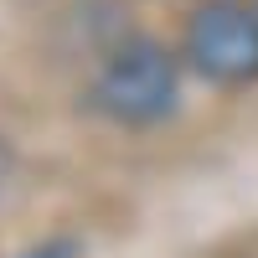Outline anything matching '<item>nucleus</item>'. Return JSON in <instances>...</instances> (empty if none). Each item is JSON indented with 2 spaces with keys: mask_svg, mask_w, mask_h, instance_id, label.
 Wrapping results in <instances>:
<instances>
[{
  "mask_svg": "<svg viewBox=\"0 0 258 258\" xmlns=\"http://www.w3.org/2000/svg\"><path fill=\"white\" fill-rule=\"evenodd\" d=\"M176 57L160 41H124L93 78V103L119 124H155L176 109Z\"/></svg>",
  "mask_w": 258,
  "mask_h": 258,
  "instance_id": "1",
  "label": "nucleus"
},
{
  "mask_svg": "<svg viewBox=\"0 0 258 258\" xmlns=\"http://www.w3.org/2000/svg\"><path fill=\"white\" fill-rule=\"evenodd\" d=\"M186 57L212 83L258 78V11L243 0H207L186 21Z\"/></svg>",
  "mask_w": 258,
  "mask_h": 258,
  "instance_id": "2",
  "label": "nucleus"
},
{
  "mask_svg": "<svg viewBox=\"0 0 258 258\" xmlns=\"http://www.w3.org/2000/svg\"><path fill=\"white\" fill-rule=\"evenodd\" d=\"M26 258H73V243H52V248H36Z\"/></svg>",
  "mask_w": 258,
  "mask_h": 258,
  "instance_id": "3",
  "label": "nucleus"
},
{
  "mask_svg": "<svg viewBox=\"0 0 258 258\" xmlns=\"http://www.w3.org/2000/svg\"><path fill=\"white\" fill-rule=\"evenodd\" d=\"M0 176H6V155H0Z\"/></svg>",
  "mask_w": 258,
  "mask_h": 258,
  "instance_id": "4",
  "label": "nucleus"
}]
</instances>
